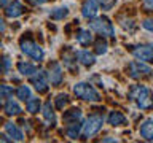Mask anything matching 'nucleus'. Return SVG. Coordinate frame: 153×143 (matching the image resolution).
<instances>
[{
  "label": "nucleus",
  "mask_w": 153,
  "mask_h": 143,
  "mask_svg": "<svg viewBox=\"0 0 153 143\" xmlns=\"http://www.w3.org/2000/svg\"><path fill=\"white\" fill-rule=\"evenodd\" d=\"M48 83H50V80H48V73L45 70H37L33 75H30V84L38 92H46Z\"/></svg>",
  "instance_id": "8"
},
{
  "label": "nucleus",
  "mask_w": 153,
  "mask_h": 143,
  "mask_svg": "<svg viewBox=\"0 0 153 143\" xmlns=\"http://www.w3.org/2000/svg\"><path fill=\"white\" fill-rule=\"evenodd\" d=\"M120 24H121V27L124 29V30H128V32H134V30H136V24H134L132 19L123 18V19H120Z\"/></svg>",
  "instance_id": "26"
},
{
  "label": "nucleus",
  "mask_w": 153,
  "mask_h": 143,
  "mask_svg": "<svg viewBox=\"0 0 153 143\" xmlns=\"http://www.w3.org/2000/svg\"><path fill=\"white\" fill-rule=\"evenodd\" d=\"M139 133H140V137L143 140L147 142H153V119H145L140 127H139Z\"/></svg>",
  "instance_id": "12"
},
{
  "label": "nucleus",
  "mask_w": 153,
  "mask_h": 143,
  "mask_svg": "<svg viewBox=\"0 0 153 143\" xmlns=\"http://www.w3.org/2000/svg\"><path fill=\"white\" fill-rule=\"evenodd\" d=\"M37 70H38L37 65L30 64V62H19L18 64V72L21 75H24V76H30V75L35 73Z\"/></svg>",
  "instance_id": "18"
},
{
  "label": "nucleus",
  "mask_w": 153,
  "mask_h": 143,
  "mask_svg": "<svg viewBox=\"0 0 153 143\" xmlns=\"http://www.w3.org/2000/svg\"><path fill=\"white\" fill-rule=\"evenodd\" d=\"M40 111L43 114V118H45V121H48L50 124H54L56 122V116H54V111H53V108H51V102H46L42 107Z\"/></svg>",
  "instance_id": "21"
},
{
  "label": "nucleus",
  "mask_w": 153,
  "mask_h": 143,
  "mask_svg": "<svg viewBox=\"0 0 153 143\" xmlns=\"http://www.w3.org/2000/svg\"><path fill=\"white\" fill-rule=\"evenodd\" d=\"M0 48H2V41H0Z\"/></svg>",
  "instance_id": "37"
},
{
  "label": "nucleus",
  "mask_w": 153,
  "mask_h": 143,
  "mask_svg": "<svg viewBox=\"0 0 153 143\" xmlns=\"http://www.w3.org/2000/svg\"><path fill=\"white\" fill-rule=\"evenodd\" d=\"M126 72L132 80H147L153 75L152 67H148L142 60H131L126 67Z\"/></svg>",
  "instance_id": "2"
},
{
  "label": "nucleus",
  "mask_w": 153,
  "mask_h": 143,
  "mask_svg": "<svg viewBox=\"0 0 153 143\" xmlns=\"http://www.w3.org/2000/svg\"><path fill=\"white\" fill-rule=\"evenodd\" d=\"M129 100L136 105L139 110H150L153 108V91L147 86L136 84L129 89Z\"/></svg>",
  "instance_id": "1"
},
{
  "label": "nucleus",
  "mask_w": 153,
  "mask_h": 143,
  "mask_svg": "<svg viewBox=\"0 0 153 143\" xmlns=\"http://www.w3.org/2000/svg\"><path fill=\"white\" fill-rule=\"evenodd\" d=\"M5 132H7L10 135V138L14 140V142H22L24 140L22 130L16 126V124H13V122H7V124H5Z\"/></svg>",
  "instance_id": "13"
},
{
  "label": "nucleus",
  "mask_w": 153,
  "mask_h": 143,
  "mask_svg": "<svg viewBox=\"0 0 153 143\" xmlns=\"http://www.w3.org/2000/svg\"><path fill=\"white\" fill-rule=\"evenodd\" d=\"M10 65H11V60H10V57H2L0 59V73H7L10 70Z\"/></svg>",
  "instance_id": "28"
},
{
  "label": "nucleus",
  "mask_w": 153,
  "mask_h": 143,
  "mask_svg": "<svg viewBox=\"0 0 153 143\" xmlns=\"http://www.w3.org/2000/svg\"><path fill=\"white\" fill-rule=\"evenodd\" d=\"M16 95H18L19 100L26 102L29 97H32V91H30V88H29V86L24 84V86H19V89L16 91Z\"/></svg>",
  "instance_id": "24"
},
{
  "label": "nucleus",
  "mask_w": 153,
  "mask_h": 143,
  "mask_svg": "<svg viewBox=\"0 0 153 143\" xmlns=\"http://www.w3.org/2000/svg\"><path fill=\"white\" fill-rule=\"evenodd\" d=\"M5 29H7V26H5V21H3L2 18H0V33L5 32Z\"/></svg>",
  "instance_id": "35"
},
{
  "label": "nucleus",
  "mask_w": 153,
  "mask_h": 143,
  "mask_svg": "<svg viewBox=\"0 0 153 143\" xmlns=\"http://www.w3.org/2000/svg\"><path fill=\"white\" fill-rule=\"evenodd\" d=\"M69 102H70L69 95H67V94H59V95H56L54 105H56L57 110H64V107H67V105H69Z\"/></svg>",
  "instance_id": "25"
},
{
  "label": "nucleus",
  "mask_w": 153,
  "mask_h": 143,
  "mask_svg": "<svg viewBox=\"0 0 153 143\" xmlns=\"http://www.w3.org/2000/svg\"><path fill=\"white\" fill-rule=\"evenodd\" d=\"M24 11H26L24 5H22L21 2H18V0L10 2V3L7 5V8H5V14H7L8 18H18V16H21Z\"/></svg>",
  "instance_id": "11"
},
{
  "label": "nucleus",
  "mask_w": 153,
  "mask_h": 143,
  "mask_svg": "<svg viewBox=\"0 0 153 143\" xmlns=\"http://www.w3.org/2000/svg\"><path fill=\"white\" fill-rule=\"evenodd\" d=\"M132 56L142 62H153V43H147V45H136L132 46Z\"/></svg>",
  "instance_id": "7"
},
{
  "label": "nucleus",
  "mask_w": 153,
  "mask_h": 143,
  "mask_svg": "<svg viewBox=\"0 0 153 143\" xmlns=\"http://www.w3.org/2000/svg\"><path fill=\"white\" fill-rule=\"evenodd\" d=\"M80 118H81V110L80 108H72V110H69V111H65L64 116H62V119H64L65 124L76 122Z\"/></svg>",
  "instance_id": "17"
},
{
  "label": "nucleus",
  "mask_w": 153,
  "mask_h": 143,
  "mask_svg": "<svg viewBox=\"0 0 153 143\" xmlns=\"http://www.w3.org/2000/svg\"><path fill=\"white\" fill-rule=\"evenodd\" d=\"M96 2L99 3V7H102V10L107 11V10H110L115 3H117V0H96Z\"/></svg>",
  "instance_id": "29"
},
{
  "label": "nucleus",
  "mask_w": 153,
  "mask_h": 143,
  "mask_svg": "<svg viewBox=\"0 0 153 143\" xmlns=\"http://www.w3.org/2000/svg\"><path fill=\"white\" fill-rule=\"evenodd\" d=\"M107 121H108L110 126L120 127V126H124V124H126V116H124L123 113H120V111H110Z\"/></svg>",
  "instance_id": "15"
},
{
  "label": "nucleus",
  "mask_w": 153,
  "mask_h": 143,
  "mask_svg": "<svg viewBox=\"0 0 153 143\" xmlns=\"http://www.w3.org/2000/svg\"><path fill=\"white\" fill-rule=\"evenodd\" d=\"M62 78H64V73H62V69L57 62H53L50 65V73H48V80H50L51 84H61L62 83Z\"/></svg>",
  "instance_id": "10"
},
{
  "label": "nucleus",
  "mask_w": 153,
  "mask_h": 143,
  "mask_svg": "<svg viewBox=\"0 0 153 143\" xmlns=\"http://www.w3.org/2000/svg\"><path fill=\"white\" fill-rule=\"evenodd\" d=\"M21 51L37 62L45 59V51L38 46V43L32 41V40H21Z\"/></svg>",
  "instance_id": "6"
},
{
  "label": "nucleus",
  "mask_w": 153,
  "mask_h": 143,
  "mask_svg": "<svg viewBox=\"0 0 153 143\" xmlns=\"http://www.w3.org/2000/svg\"><path fill=\"white\" fill-rule=\"evenodd\" d=\"M143 2V7L147 10H153V0H142Z\"/></svg>",
  "instance_id": "33"
},
{
  "label": "nucleus",
  "mask_w": 153,
  "mask_h": 143,
  "mask_svg": "<svg viewBox=\"0 0 153 143\" xmlns=\"http://www.w3.org/2000/svg\"><path fill=\"white\" fill-rule=\"evenodd\" d=\"M80 132H81V124H80V122H72V124H67L65 133H67V137H69V138H72V140H75V138L80 135Z\"/></svg>",
  "instance_id": "22"
},
{
  "label": "nucleus",
  "mask_w": 153,
  "mask_h": 143,
  "mask_svg": "<svg viewBox=\"0 0 153 143\" xmlns=\"http://www.w3.org/2000/svg\"><path fill=\"white\" fill-rule=\"evenodd\" d=\"M76 41L80 45H89L93 41V33H91L89 29H81V30H78V33H76Z\"/></svg>",
  "instance_id": "20"
},
{
  "label": "nucleus",
  "mask_w": 153,
  "mask_h": 143,
  "mask_svg": "<svg viewBox=\"0 0 153 143\" xmlns=\"http://www.w3.org/2000/svg\"><path fill=\"white\" fill-rule=\"evenodd\" d=\"M96 52H97V54H105V52H107V43L99 40L96 43Z\"/></svg>",
  "instance_id": "30"
},
{
  "label": "nucleus",
  "mask_w": 153,
  "mask_h": 143,
  "mask_svg": "<svg viewBox=\"0 0 153 143\" xmlns=\"http://www.w3.org/2000/svg\"><path fill=\"white\" fill-rule=\"evenodd\" d=\"M13 94V88L8 84H0V99H7V97H11Z\"/></svg>",
  "instance_id": "27"
},
{
  "label": "nucleus",
  "mask_w": 153,
  "mask_h": 143,
  "mask_svg": "<svg viewBox=\"0 0 153 143\" xmlns=\"http://www.w3.org/2000/svg\"><path fill=\"white\" fill-rule=\"evenodd\" d=\"M76 56H69V54H65L64 56V65L67 67V69H74V62H76V60H74Z\"/></svg>",
  "instance_id": "31"
},
{
  "label": "nucleus",
  "mask_w": 153,
  "mask_h": 143,
  "mask_svg": "<svg viewBox=\"0 0 153 143\" xmlns=\"http://www.w3.org/2000/svg\"><path fill=\"white\" fill-rule=\"evenodd\" d=\"M89 29L93 32L99 33L100 37H113L115 35V27L107 18H97L96 16L93 21L89 22Z\"/></svg>",
  "instance_id": "4"
},
{
  "label": "nucleus",
  "mask_w": 153,
  "mask_h": 143,
  "mask_svg": "<svg viewBox=\"0 0 153 143\" xmlns=\"http://www.w3.org/2000/svg\"><path fill=\"white\" fill-rule=\"evenodd\" d=\"M22 108L19 107V103L16 102V100L10 99L7 103H5V113L8 114V116H18V114H21Z\"/></svg>",
  "instance_id": "16"
},
{
  "label": "nucleus",
  "mask_w": 153,
  "mask_h": 143,
  "mask_svg": "<svg viewBox=\"0 0 153 143\" xmlns=\"http://www.w3.org/2000/svg\"><path fill=\"white\" fill-rule=\"evenodd\" d=\"M102 142H118L117 138H102Z\"/></svg>",
  "instance_id": "36"
},
{
  "label": "nucleus",
  "mask_w": 153,
  "mask_h": 143,
  "mask_svg": "<svg viewBox=\"0 0 153 143\" xmlns=\"http://www.w3.org/2000/svg\"><path fill=\"white\" fill-rule=\"evenodd\" d=\"M142 27L145 29V30H148V32L153 33V18L143 19V21H142Z\"/></svg>",
  "instance_id": "32"
},
{
  "label": "nucleus",
  "mask_w": 153,
  "mask_h": 143,
  "mask_svg": "<svg viewBox=\"0 0 153 143\" xmlns=\"http://www.w3.org/2000/svg\"><path fill=\"white\" fill-rule=\"evenodd\" d=\"M74 94L86 102H99L100 100V94L89 83H76L74 86Z\"/></svg>",
  "instance_id": "3"
},
{
  "label": "nucleus",
  "mask_w": 153,
  "mask_h": 143,
  "mask_svg": "<svg viewBox=\"0 0 153 143\" xmlns=\"http://www.w3.org/2000/svg\"><path fill=\"white\" fill-rule=\"evenodd\" d=\"M0 100H2V99H0Z\"/></svg>",
  "instance_id": "38"
},
{
  "label": "nucleus",
  "mask_w": 153,
  "mask_h": 143,
  "mask_svg": "<svg viewBox=\"0 0 153 143\" xmlns=\"http://www.w3.org/2000/svg\"><path fill=\"white\" fill-rule=\"evenodd\" d=\"M26 110L29 113H32V114H35L38 113L42 110V102H40V99H37V97H29L26 100Z\"/></svg>",
  "instance_id": "19"
},
{
  "label": "nucleus",
  "mask_w": 153,
  "mask_h": 143,
  "mask_svg": "<svg viewBox=\"0 0 153 143\" xmlns=\"http://www.w3.org/2000/svg\"><path fill=\"white\" fill-rule=\"evenodd\" d=\"M29 3H32V5H42V3H45L48 2V0H27Z\"/></svg>",
  "instance_id": "34"
},
{
  "label": "nucleus",
  "mask_w": 153,
  "mask_h": 143,
  "mask_svg": "<svg viewBox=\"0 0 153 143\" xmlns=\"http://www.w3.org/2000/svg\"><path fill=\"white\" fill-rule=\"evenodd\" d=\"M99 3L96 0H86L81 7V16L86 18V19H94L99 13Z\"/></svg>",
  "instance_id": "9"
},
{
  "label": "nucleus",
  "mask_w": 153,
  "mask_h": 143,
  "mask_svg": "<svg viewBox=\"0 0 153 143\" xmlns=\"http://www.w3.org/2000/svg\"><path fill=\"white\" fill-rule=\"evenodd\" d=\"M75 56H76V59L80 60V64H83L86 67L94 65V62H96V56L93 52H89L88 49H81L78 52H75Z\"/></svg>",
  "instance_id": "14"
},
{
  "label": "nucleus",
  "mask_w": 153,
  "mask_h": 143,
  "mask_svg": "<svg viewBox=\"0 0 153 143\" xmlns=\"http://www.w3.org/2000/svg\"><path fill=\"white\" fill-rule=\"evenodd\" d=\"M67 14H69V8L67 7H61V8H54L50 11V18L54 19V21H61V19L67 18Z\"/></svg>",
  "instance_id": "23"
},
{
  "label": "nucleus",
  "mask_w": 153,
  "mask_h": 143,
  "mask_svg": "<svg viewBox=\"0 0 153 143\" xmlns=\"http://www.w3.org/2000/svg\"><path fill=\"white\" fill-rule=\"evenodd\" d=\"M104 126V118L99 114H93L85 121V124H81V133L85 137H93L96 135Z\"/></svg>",
  "instance_id": "5"
}]
</instances>
